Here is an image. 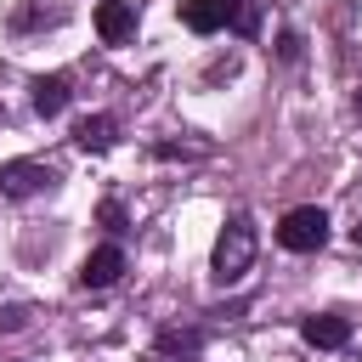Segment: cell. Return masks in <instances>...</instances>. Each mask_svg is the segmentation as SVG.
Returning a JSON list of instances; mask_svg holds the SVG:
<instances>
[{
	"label": "cell",
	"instance_id": "1",
	"mask_svg": "<svg viewBox=\"0 0 362 362\" xmlns=\"http://www.w3.org/2000/svg\"><path fill=\"white\" fill-rule=\"evenodd\" d=\"M249 266H255V221L238 209V215L221 226V238H215V255H209V277L226 288V283H238Z\"/></svg>",
	"mask_w": 362,
	"mask_h": 362
},
{
	"label": "cell",
	"instance_id": "2",
	"mask_svg": "<svg viewBox=\"0 0 362 362\" xmlns=\"http://www.w3.org/2000/svg\"><path fill=\"white\" fill-rule=\"evenodd\" d=\"M277 243H283L288 255H317V249L328 243V209H317V204L288 209V215L277 221Z\"/></svg>",
	"mask_w": 362,
	"mask_h": 362
},
{
	"label": "cell",
	"instance_id": "3",
	"mask_svg": "<svg viewBox=\"0 0 362 362\" xmlns=\"http://www.w3.org/2000/svg\"><path fill=\"white\" fill-rule=\"evenodd\" d=\"M51 187H57V170L40 164V158H11V164H0V192H6V198H40V192H51Z\"/></svg>",
	"mask_w": 362,
	"mask_h": 362
},
{
	"label": "cell",
	"instance_id": "4",
	"mask_svg": "<svg viewBox=\"0 0 362 362\" xmlns=\"http://www.w3.org/2000/svg\"><path fill=\"white\" fill-rule=\"evenodd\" d=\"M181 23L192 34H221V28L243 23V0H181Z\"/></svg>",
	"mask_w": 362,
	"mask_h": 362
},
{
	"label": "cell",
	"instance_id": "5",
	"mask_svg": "<svg viewBox=\"0 0 362 362\" xmlns=\"http://www.w3.org/2000/svg\"><path fill=\"white\" fill-rule=\"evenodd\" d=\"M119 272H124V249H119V243H102V249L85 255L79 283H85V288H107V283H119Z\"/></svg>",
	"mask_w": 362,
	"mask_h": 362
},
{
	"label": "cell",
	"instance_id": "6",
	"mask_svg": "<svg viewBox=\"0 0 362 362\" xmlns=\"http://www.w3.org/2000/svg\"><path fill=\"white\" fill-rule=\"evenodd\" d=\"M300 334H305V345H317V351H339V345L351 339V317H339V311H317V317L300 322Z\"/></svg>",
	"mask_w": 362,
	"mask_h": 362
},
{
	"label": "cell",
	"instance_id": "7",
	"mask_svg": "<svg viewBox=\"0 0 362 362\" xmlns=\"http://www.w3.org/2000/svg\"><path fill=\"white\" fill-rule=\"evenodd\" d=\"M96 34H102V45H124V40L136 34V6L102 0V6H96Z\"/></svg>",
	"mask_w": 362,
	"mask_h": 362
},
{
	"label": "cell",
	"instance_id": "8",
	"mask_svg": "<svg viewBox=\"0 0 362 362\" xmlns=\"http://www.w3.org/2000/svg\"><path fill=\"white\" fill-rule=\"evenodd\" d=\"M28 102H34L40 119H57V113L68 107V79H62V74H40V79L28 85Z\"/></svg>",
	"mask_w": 362,
	"mask_h": 362
},
{
	"label": "cell",
	"instance_id": "9",
	"mask_svg": "<svg viewBox=\"0 0 362 362\" xmlns=\"http://www.w3.org/2000/svg\"><path fill=\"white\" fill-rule=\"evenodd\" d=\"M113 130H119V124H113L107 113H85V119L74 124V141H79L85 153H107V147H113Z\"/></svg>",
	"mask_w": 362,
	"mask_h": 362
},
{
	"label": "cell",
	"instance_id": "10",
	"mask_svg": "<svg viewBox=\"0 0 362 362\" xmlns=\"http://www.w3.org/2000/svg\"><path fill=\"white\" fill-rule=\"evenodd\" d=\"M96 221H102L107 232H124V204H119V198H102V209H96Z\"/></svg>",
	"mask_w": 362,
	"mask_h": 362
},
{
	"label": "cell",
	"instance_id": "11",
	"mask_svg": "<svg viewBox=\"0 0 362 362\" xmlns=\"http://www.w3.org/2000/svg\"><path fill=\"white\" fill-rule=\"evenodd\" d=\"M277 57H283V62H294V57H300V34H294V28H288V34H277Z\"/></svg>",
	"mask_w": 362,
	"mask_h": 362
},
{
	"label": "cell",
	"instance_id": "12",
	"mask_svg": "<svg viewBox=\"0 0 362 362\" xmlns=\"http://www.w3.org/2000/svg\"><path fill=\"white\" fill-rule=\"evenodd\" d=\"M23 322H28V305H6L0 311V328H23Z\"/></svg>",
	"mask_w": 362,
	"mask_h": 362
}]
</instances>
